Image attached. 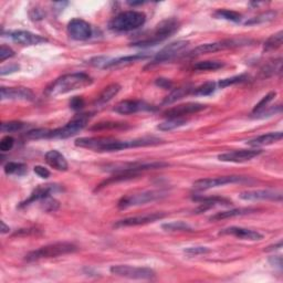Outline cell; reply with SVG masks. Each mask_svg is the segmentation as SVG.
<instances>
[{"instance_id":"9","label":"cell","mask_w":283,"mask_h":283,"mask_svg":"<svg viewBox=\"0 0 283 283\" xmlns=\"http://www.w3.org/2000/svg\"><path fill=\"white\" fill-rule=\"evenodd\" d=\"M249 43V40H237V39H229V40H223V41H218V42H213V43H205V45H200L198 47H196L195 49H193L191 51L188 52V57H199L203 55H207V54H214V52L217 51H222V50H226V49H230V48H236V47H240V46H244Z\"/></svg>"},{"instance_id":"27","label":"cell","mask_w":283,"mask_h":283,"mask_svg":"<svg viewBox=\"0 0 283 283\" xmlns=\"http://www.w3.org/2000/svg\"><path fill=\"white\" fill-rule=\"evenodd\" d=\"M253 212H255V209H252V208H237V209L226 210V212L217 213L216 215L212 216V217L209 218V220H210V222H219V220L238 217V216H243V215H247V214H251Z\"/></svg>"},{"instance_id":"12","label":"cell","mask_w":283,"mask_h":283,"mask_svg":"<svg viewBox=\"0 0 283 283\" xmlns=\"http://www.w3.org/2000/svg\"><path fill=\"white\" fill-rule=\"evenodd\" d=\"M243 181H247V179L241 176H223V177H216V178H204L196 180L194 183V188L196 190L203 191L229 184L243 183Z\"/></svg>"},{"instance_id":"22","label":"cell","mask_w":283,"mask_h":283,"mask_svg":"<svg viewBox=\"0 0 283 283\" xmlns=\"http://www.w3.org/2000/svg\"><path fill=\"white\" fill-rule=\"evenodd\" d=\"M61 190L62 188L59 185H41L33 191L30 197H29L26 201L21 203L20 207H25V206L36 203V201H40L41 199L48 197V196H51L52 194L57 193V191H61Z\"/></svg>"},{"instance_id":"34","label":"cell","mask_w":283,"mask_h":283,"mask_svg":"<svg viewBox=\"0 0 283 283\" xmlns=\"http://www.w3.org/2000/svg\"><path fill=\"white\" fill-rule=\"evenodd\" d=\"M27 171V165L22 164V163H14L9 162L8 164L4 166V172L7 175H18L21 176Z\"/></svg>"},{"instance_id":"25","label":"cell","mask_w":283,"mask_h":283,"mask_svg":"<svg viewBox=\"0 0 283 283\" xmlns=\"http://www.w3.org/2000/svg\"><path fill=\"white\" fill-rule=\"evenodd\" d=\"M282 137H283L282 132H271V133L265 134V135L258 136L256 138H253V140H250L249 142H247V145L251 146V147L272 145L273 143L281 141Z\"/></svg>"},{"instance_id":"31","label":"cell","mask_w":283,"mask_h":283,"mask_svg":"<svg viewBox=\"0 0 283 283\" xmlns=\"http://www.w3.org/2000/svg\"><path fill=\"white\" fill-rule=\"evenodd\" d=\"M214 16L218 19H224V20L239 22L241 20V14L232 10H227V9H219V10L214 13Z\"/></svg>"},{"instance_id":"36","label":"cell","mask_w":283,"mask_h":283,"mask_svg":"<svg viewBox=\"0 0 283 283\" xmlns=\"http://www.w3.org/2000/svg\"><path fill=\"white\" fill-rule=\"evenodd\" d=\"M283 41V32L279 31L276 35L271 36L269 39H268L265 43V50L270 51V50H276L278 48H280Z\"/></svg>"},{"instance_id":"3","label":"cell","mask_w":283,"mask_h":283,"mask_svg":"<svg viewBox=\"0 0 283 283\" xmlns=\"http://www.w3.org/2000/svg\"><path fill=\"white\" fill-rule=\"evenodd\" d=\"M178 27H179V22L177 21L175 18L167 19V20L158 23L155 29H153L150 33L144 35V37L141 38V39L132 42V46L134 47L155 46L157 43L169 39L171 35H174V33L178 30Z\"/></svg>"},{"instance_id":"32","label":"cell","mask_w":283,"mask_h":283,"mask_svg":"<svg viewBox=\"0 0 283 283\" xmlns=\"http://www.w3.org/2000/svg\"><path fill=\"white\" fill-rule=\"evenodd\" d=\"M225 65L222 61H200L194 65V70L197 71H215L222 69Z\"/></svg>"},{"instance_id":"23","label":"cell","mask_w":283,"mask_h":283,"mask_svg":"<svg viewBox=\"0 0 283 283\" xmlns=\"http://www.w3.org/2000/svg\"><path fill=\"white\" fill-rule=\"evenodd\" d=\"M46 162L52 169H55L59 171H65L69 169V164L66 162L65 157L61 154L60 152L56 150L49 151L46 154Z\"/></svg>"},{"instance_id":"6","label":"cell","mask_w":283,"mask_h":283,"mask_svg":"<svg viewBox=\"0 0 283 283\" xmlns=\"http://www.w3.org/2000/svg\"><path fill=\"white\" fill-rule=\"evenodd\" d=\"M169 166V164L163 162H150V163H125V164H114L108 165L107 170L114 171L116 174H129L137 176L138 172L148 170H157L163 169V167Z\"/></svg>"},{"instance_id":"29","label":"cell","mask_w":283,"mask_h":283,"mask_svg":"<svg viewBox=\"0 0 283 283\" xmlns=\"http://www.w3.org/2000/svg\"><path fill=\"white\" fill-rule=\"evenodd\" d=\"M194 200L199 201L201 206H205V208H200L199 210H206L214 207V206H228L231 205V203L226 198H220V197H194Z\"/></svg>"},{"instance_id":"19","label":"cell","mask_w":283,"mask_h":283,"mask_svg":"<svg viewBox=\"0 0 283 283\" xmlns=\"http://www.w3.org/2000/svg\"><path fill=\"white\" fill-rule=\"evenodd\" d=\"M239 198L247 201H257V200H275L281 201L282 195L281 193L272 190H248L243 191L239 195Z\"/></svg>"},{"instance_id":"15","label":"cell","mask_w":283,"mask_h":283,"mask_svg":"<svg viewBox=\"0 0 283 283\" xmlns=\"http://www.w3.org/2000/svg\"><path fill=\"white\" fill-rule=\"evenodd\" d=\"M260 154H262V150H239L220 154L218 155V160L226 163H243L251 161Z\"/></svg>"},{"instance_id":"43","label":"cell","mask_w":283,"mask_h":283,"mask_svg":"<svg viewBox=\"0 0 283 283\" xmlns=\"http://www.w3.org/2000/svg\"><path fill=\"white\" fill-rule=\"evenodd\" d=\"M280 112H281V107L280 105H278V107H271L270 109L262 110L261 112L252 115V116L256 117V118H265L268 116H272V115H275L277 113H280Z\"/></svg>"},{"instance_id":"51","label":"cell","mask_w":283,"mask_h":283,"mask_svg":"<svg viewBox=\"0 0 283 283\" xmlns=\"http://www.w3.org/2000/svg\"><path fill=\"white\" fill-rule=\"evenodd\" d=\"M156 85H158L160 88H163V89H170L171 86V82L167 79H157Z\"/></svg>"},{"instance_id":"8","label":"cell","mask_w":283,"mask_h":283,"mask_svg":"<svg viewBox=\"0 0 283 283\" xmlns=\"http://www.w3.org/2000/svg\"><path fill=\"white\" fill-rule=\"evenodd\" d=\"M89 118L90 116H88V114L79 115V116L71 119L64 126L56 129H49L48 138H69L71 136H74L86 126Z\"/></svg>"},{"instance_id":"37","label":"cell","mask_w":283,"mask_h":283,"mask_svg":"<svg viewBox=\"0 0 283 283\" xmlns=\"http://www.w3.org/2000/svg\"><path fill=\"white\" fill-rule=\"evenodd\" d=\"M39 203L41 205V208L48 213L56 212V210H57L60 207L59 201L55 199L54 197H51V196H48V197L41 199Z\"/></svg>"},{"instance_id":"54","label":"cell","mask_w":283,"mask_h":283,"mask_svg":"<svg viewBox=\"0 0 283 283\" xmlns=\"http://www.w3.org/2000/svg\"><path fill=\"white\" fill-rule=\"evenodd\" d=\"M1 233H7L10 231V228H9L8 226H6V224H4L3 222H1Z\"/></svg>"},{"instance_id":"33","label":"cell","mask_w":283,"mask_h":283,"mask_svg":"<svg viewBox=\"0 0 283 283\" xmlns=\"http://www.w3.org/2000/svg\"><path fill=\"white\" fill-rule=\"evenodd\" d=\"M276 16H277V12L267 11V12H263L261 14H259V16H257V17L251 18L250 20L244 22V25L252 26V25H260V23L269 22V21H272L273 19L276 18Z\"/></svg>"},{"instance_id":"26","label":"cell","mask_w":283,"mask_h":283,"mask_svg":"<svg viewBox=\"0 0 283 283\" xmlns=\"http://www.w3.org/2000/svg\"><path fill=\"white\" fill-rule=\"evenodd\" d=\"M191 92H194V86L188 85V84L180 86V88L171 91V92L165 98V100L163 101V104L170 105V104L175 103L178 100L187 97V95H189Z\"/></svg>"},{"instance_id":"11","label":"cell","mask_w":283,"mask_h":283,"mask_svg":"<svg viewBox=\"0 0 283 283\" xmlns=\"http://www.w3.org/2000/svg\"><path fill=\"white\" fill-rule=\"evenodd\" d=\"M188 45H189V42L184 41V40L170 43V45H167L166 47L163 48L160 52H158L154 59H153V61L150 64H148V66L161 64V63H164V62L175 59L177 56L180 55L181 52H183L186 48L188 47Z\"/></svg>"},{"instance_id":"42","label":"cell","mask_w":283,"mask_h":283,"mask_svg":"<svg viewBox=\"0 0 283 283\" xmlns=\"http://www.w3.org/2000/svg\"><path fill=\"white\" fill-rule=\"evenodd\" d=\"M48 136H49V129L47 128L32 129L26 134V137L30 140H43V138H48Z\"/></svg>"},{"instance_id":"2","label":"cell","mask_w":283,"mask_h":283,"mask_svg":"<svg viewBox=\"0 0 283 283\" xmlns=\"http://www.w3.org/2000/svg\"><path fill=\"white\" fill-rule=\"evenodd\" d=\"M91 83H92V79L86 73H83V72L65 74L61 76V78L57 79L55 82H52L48 86L46 94L48 97L55 98L57 97V95H63L72 92V91L83 89Z\"/></svg>"},{"instance_id":"13","label":"cell","mask_w":283,"mask_h":283,"mask_svg":"<svg viewBox=\"0 0 283 283\" xmlns=\"http://www.w3.org/2000/svg\"><path fill=\"white\" fill-rule=\"evenodd\" d=\"M68 33L73 40L85 41L92 36V28L82 19H72L68 25Z\"/></svg>"},{"instance_id":"20","label":"cell","mask_w":283,"mask_h":283,"mask_svg":"<svg viewBox=\"0 0 283 283\" xmlns=\"http://www.w3.org/2000/svg\"><path fill=\"white\" fill-rule=\"evenodd\" d=\"M1 100L14 101H33L35 94L27 88H1L0 90Z\"/></svg>"},{"instance_id":"16","label":"cell","mask_w":283,"mask_h":283,"mask_svg":"<svg viewBox=\"0 0 283 283\" xmlns=\"http://www.w3.org/2000/svg\"><path fill=\"white\" fill-rule=\"evenodd\" d=\"M152 107L141 100H125L117 103L113 109L114 112L122 115L135 114L141 111H150Z\"/></svg>"},{"instance_id":"40","label":"cell","mask_w":283,"mask_h":283,"mask_svg":"<svg viewBox=\"0 0 283 283\" xmlns=\"http://www.w3.org/2000/svg\"><path fill=\"white\" fill-rule=\"evenodd\" d=\"M247 80H248V75L240 74V75L232 76V78H228V79H224L222 81H219L218 85L222 89H224V88H227V86H230V85L242 83V82H244V81H247Z\"/></svg>"},{"instance_id":"38","label":"cell","mask_w":283,"mask_h":283,"mask_svg":"<svg viewBox=\"0 0 283 283\" xmlns=\"http://www.w3.org/2000/svg\"><path fill=\"white\" fill-rule=\"evenodd\" d=\"M216 90V83L215 82H206L201 84L198 88L194 89V94L196 97H207V95L213 94Z\"/></svg>"},{"instance_id":"4","label":"cell","mask_w":283,"mask_h":283,"mask_svg":"<svg viewBox=\"0 0 283 283\" xmlns=\"http://www.w3.org/2000/svg\"><path fill=\"white\" fill-rule=\"evenodd\" d=\"M146 22L145 13L135 10L124 11L117 14L110 22V30L115 32H128L136 30Z\"/></svg>"},{"instance_id":"48","label":"cell","mask_w":283,"mask_h":283,"mask_svg":"<svg viewBox=\"0 0 283 283\" xmlns=\"http://www.w3.org/2000/svg\"><path fill=\"white\" fill-rule=\"evenodd\" d=\"M84 107V101L82 98H79V97H74L70 101V108L75 110V111H78V110H81Z\"/></svg>"},{"instance_id":"46","label":"cell","mask_w":283,"mask_h":283,"mask_svg":"<svg viewBox=\"0 0 283 283\" xmlns=\"http://www.w3.org/2000/svg\"><path fill=\"white\" fill-rule=\"evenodd\" d=\"M185 252L190 256H199L204 253H208L209 249L207 247H190L185 249Z\"/></svg>"},{"instance_id":"5","label":"cell","mask_w":283,"mask_h":283,"mask_svg":"<svg viewBox=\"0 0 283 283\" xmlns=\"http://www.w3.org/2000/svg\"><path fill=\"white\" fill-rule=\"evenodd\" d=\"M78 250V247L71 242H57L52 244H48V246L41 247L37 250H33L29 252L26 256L27 261H37L41 260V259H50V258H57L60 256L69 255V253H73Z\"/></svg>"},{"instance_id":"41","label":"cell","mask_w":283,"mask_h":283,"mask_svg":"<svg viewBox=\"0 0 283 283\" xmlns=\"http://www.w3.org/2000/svg\"><path fill=\"white\" fill-rule=\"evenodd\" d=\"M276 95H277V92H270L269 94H267L265 98H263L260 102H259L255 109H253V111H252V115H255L259 112H261L262 110H265L267 107H268V104H269L271 101L276 98Z\"/></svg>"},{"instance_id":"14","label":"cell","mask_w":283,"mask_h":283,"mask_svg":"<svg viewBox=\"0 0 283 283\" xmlns=\"http://www.w3.org/2000/svg\"><path fill=\"white\" fill-rule=\"evenodd\" d=\"M165 217V214L163 213H152L145 214L142 216H135V217H129L126 219H122L114 225V227H134L141 226V225H147L155 223L157 220H161Z\"/></svg>"},{"instance_id":"1","label":"cell","mask_w":283,"mask_h":283,"mask_svg":"<svg viewBox=\"0 0 283 283\" xmlns=\"http://www.w3.org/2000/svg\"><path fill=\"white\" fill-rule=\"evenodd\" d=\"M75 146L94 152H117L126 148L148 145L146 137L131 141H118L112 137H81L74 142Z\"/></svg>"},{"instance_id":"47","label":"cell","mask_w":283,"mask_h":283,"mask_svg":"<svg viewBox=\"0 0 283 283\" xmlns=\"http://www.w3.org/2000/svg\"><path fill=\"white\" fill-rule=\"evenodd\" d=\"M13 56H14V51L10 47L4 45L1 46V49H0V61L3 62L4 60L9 59V57H12Z\"/></svg>"},{"instance_id":"30","label":"cell","mask_w":283,"mask_h":283,"mask_svg":"<svg viewBox=\"0 0 283 283\" xmlns=\"http://www.w3.org/2000/svg\"><path fill=\"white\" fill-rule=\"evenodd\" d=\"M186 124H187V121L184 118H169L167 121L161 123L160 125L157 126V128L163 132H170V131H172V129L184 126L186 125Z\"/></svg>"},{"instance_id":"7","label":"cell","mask_w":283,"mask_h":283,"mask_svg":"<svg viewBox=\"0 0 283 283\" xmlns=\"http://www.w3.org/2000/svg\"><path fill=\"white\" fill-rule=\"evenodd\" d=\"M110 271L114 276L133 280H152L155 278V272L150 268L118 265L111 267Z\"/></svg>"},{"instance_id":"52","label":"cell","mask_w":283,"mask_h":283,"mask_svg":"<svg viewBox=\"0 0 283 283\" xmlns=\"http://www.w3.org/2000/svg\"><path fill=\"white\" fill-rule=\"evenodd\" d=\"M270 262L272 263L273 266H276L278 269H282V259L280 256H278V257H275V258H272L270 259Z\"/></svg>"},{"instance_id":"10","label":"cell","mask_w":283,"mask_h":283,"mask_svg":"<svg viewBox=\"0 0 283 283\" xmlns=\"http://www.w3.org/2000/svg\"><path fill=\"white\" fill-rule=\"evenodd\" d=\"M166 194L163 191L158 190H151V191H143L140 194L134 195H127L125 197H122L118 200V208L119 209H126L129 207H134V206H140L147 203H152L158 199H162L165 197Z\"/></svg>"},{"instance_id":"44","label":"cell","mask_w":283,"mask_h":283,"mask_svg":"<svg viewBox=\"0 0 283 283\" xmlns=\"http://www.w3.org/2000/svg\"><path fill=\"white\" fill-rule=\"evenodd\" d=\"M127 126L126 123H111V122H107V123H99L97 125L93 126L92 129H110V128H123Z\"/></svg>"},{"instance_id":"17","label":"cell","mask_w":283,"mask_h":283,"mask_svg":"<svg viewBox=\"0 0 283 283\" xmlns=\"http://www.w3.org/2000/svg\"><path fill=\"white\" fill-rule=\"evenodd\" d=\"M8 37L14 42L19 43V45L22 46H38L41 45V43L48 42L46 38H43L39 35H35L30 31H25V30H14V31H9Z\"/></svg>"},{"instance_id":"53","label":"cell","mask_w":283,"mask_h":283,"mask_svg":"<svg viewBox=\"0 0 283 283\" xmlns=\"http://www.w3.org/2000/svg\"><path fill=\"white\" fill-rule=\"evenodd\" d=\"M282 248V241H279L275 246H270L266 249V251H273V250H278V249Z\"/></svg>"},{"instance_id":"49","label":"cell","mask_w":283,"mask_h":283,"mask_svg":"<svg viewBox=\"0 0 283 283\" xmlns=\"http://www.w3.org/2000/svg\"><path fill=\"white\" fill-rule=\"evenodd\" d=\"M33 170H35L36 174L40 177V178H43V179H47V178H49V176H50V171L48 170L46 167H43V166H36L35 169H33Z\"/></svg>"},{"instance_id":"39","label":"cell","mask_w":283,"mask_h":283,"mask_svg":"<svg viewBox=\"0 0 283 283\" xmlns=\"http://www.w3.org/2000/svg\"><path fill=\"white\" fill-rule=\"evenodd\" d=\"M26 124L18 121H11L6 122L1 124V132L2 133H14L18 131H21L22 128H25Z\"/></svg>"},{"instance_id":"28","label":"cell","mask_w":283,"mask_h":283,"mask_svg":"<svg viewBox=\"0 0 283 283\" xmlns=\"http://www.w3.org/2000/svg\"><path fill=\"white\" fill-rule=\"evenodd\" d=\"M119 90H121V86H119V84H117V83H113V84L108 85L107 88L103 90V92L100 94L97 103L99 105H103L105 103L110 102V101H111L115 97V95L119 92Z\"/></svg>"},{"instance_id":"35","label":"cell","mask_w":283,"mask_h":283,"mask_svg":"<svg viewBox=\"0 0 283 283\" xmlns=\"http://www.w3.org/2000/svg\"><path fill=\"white\" fill-rule=\"evenodd\" d=\"M162 228L166 230V231H193V228L184 222H172L164 224Z\"/></svg>"},{"instance_id":"18","label":"cell","mask_w":283,"mask_h":283,"mask_svg":"<svg viewBox=\"0 0 283 283\" xmlns=\"http://www.w3.org/2000/svg\"><path fill=\"white\" fill-rule=\"evenodd\" d=\"M206 109L205 104L200 103H186L171 108L164 112V116L167 118H181L185 115L198 113Z\"/></svg>"},{"instance_id":"21","label":"cell","mask_w":283,"mask_h":283,"mask_svg":"<svg viewBox=\"0 0 283 283\" xmlns=\"http://www.w3.org/2000/svg\"><path fill=\"white\" fill-rule=\"evenodd\" d=\"M219 234H229V236H234L242 240H249V241H257L261 240L263 236L261 233L251 229H246L241 227H229L222 230Z\"/></svg>"},{"instance_id":"50","label":"cell","mask_w":283,"mask_h":283,"mask_svg":"<svg viewBox=\"0 0 283 283\" xmlns=\"http://www.w3.org/2000/svg\"><path fill=\"white\" fill-rule=\"evenodd\" d=\"M19 70V65L18 64H8V65H4L0 70V75H6V74H10L13 73V72H16Z\"/></svg>"},{"instance_id":"24","label":"cell","mask_w":283,"mask_h":283,"mask_svg":"<svg viewBox=\"0 0 283 283\" xmlns=\"http://www.w3.org/2000/svg\"><path fill=\"white\" fill-rule=\"evenodd\" d=\"M146 55H134V56H126V57H116V59H109L107 61V63L104 64L103 69H113V68H121V66H125L134 63V62H137L140 60L146 59Z\"/></svg>"},{"instance_id":"45","label":"cell","mask_w":283,"mask_h":283,"mask_svg":"<svg viewBox=\"0 0 283 283\" xmlns=\"http://www.w3.org/2000/svg\"><path fill=\"white\" fill-rule=\"evenodd\" d=\"M14 145V140L11 136H4L1 142H0V151L1 152H9Z\"/></svg>"}]
</instances>
